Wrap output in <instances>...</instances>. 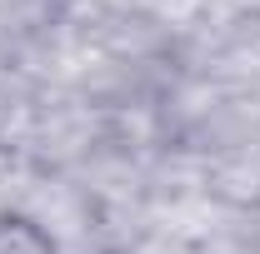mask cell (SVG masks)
<instances>
[{
  "instance_id": "6da1fadb",
  "label": "cell",
  "mask_w": 260,
  "mask_h": 254,
  "mask_svg": "<svg viewBox=\"0 0 260 254\" xmlns=\"http://www.w3.org/2000/svg\"><path fill=\"white\" fill-rule=\"evenodd\" d=\"M0 254H60V244L35 215L5 209L0 215Z\"/></svg>"
}]
</instances>
